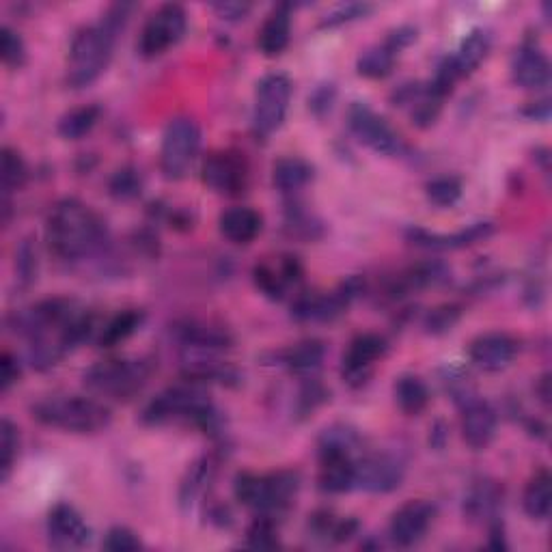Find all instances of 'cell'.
<instances>
[{
    "instance_id": "cell-1",
    "label": "cell",
    "mask_w": 552,
    "mask_h": 552,
    "mask_svg": "<svg viewBox=\"0 0 552 552\" xmlns=\"http://www.w3.org/2000/svg\"><path fill=\"white\" fill-rule=\"evenodd\" d=\"M13 333L29 343V363L37 371L59 365L65 354L89 339L95 330V317L76 300L50 298L16 311L9 317Z\"/></svg>"
},
{
    "instance_id": "cell-2",
    "label": "cell",
    "mask_w": 552,
    "mask_h": 552,
    "mask_svg": "<svg viewBox=\"0 0 552 552\" xmlns=\"http://www.w3.org/2000/svg\"><path fill=\"white\" fill-rule=\"evenodd\" d=\"M108 238L102 216L80 199L67 197L52 205L46 220V242L52 255L80 261L102 251Z\"/></svg>"
},
{
    "instance_id": "cell-3",
    "label": "cell",
    "mask_w": 552,
    "mask_h": 552,
    "mask_svg": "<svg viewBox=\"0 0 552 552\" xmlns=\"http://www.w3.org/2000/svg\"><path fill=\"white\" fill-rule=\"evenodd\" d=\"M141 419L147 425L182 421L212 438L223 436L225 427L223 414L214 406L212 399L199 389V384L190 382L186 386H171V389L156 395L145 406Z\"/></svg>"
},
{
    "instance_id": "cell-4",
    "label": "cell",
    "mask_w": 552,
    "mask_h": 552,
    "mask_svg": "<svg viewBox=\"0 0 552 552\" xmlns=\"http://www.w3.org/2000/svg\"><path fill=\"white\" fill-rule=\"evenodd\" d=\"M33 419L41 425L69 434H98L110 425V408L93 395H52L31 408Z\"/></svg>"
},
{
    "instance_id": "cell-5",
    "label": "cell",
    "mask_w": 552,
    "mask_h": 552,
    "mask_svg": "<svg viewBox=\"0 0 552 552\" xmlns=\"http://www.w3.org/2000/svg\"><path fill=\"white\" fill-rule=\"evenodd\" d=\"M117 37L119 33L102 20L78 29L67 54V85L72 89L93 85L113 59Z\"/></svg>"
},
{
    "instance_id": "cell-6",
    "label": "cell",
    "mask_w": 552,
    "mask_h": 552,
    "mask_svg": "<svg viewBox=\"0 0 552 552\" xmlns=\"http://www.w3.org/2000/svg\"><path fill=\"white\" fill-rule=\"evenodd\" d=\"M298 490L300 475L296 471H276L268 475L240 471L233 479L236 499L259 516L270 518L283 516L294 505Z\"/></svg>"
},
{
    "instance_id": "cell-7",
    "label": "cell",
    "mask_w": 552,
    "mask_h": 552,
    "mask_svg": "<svg viewBox=\"0 0 552 552\" xmlns=\"http://www.w3.org/2000/svg\"><path fill=\"white\" fill-rule=\"evenodd\" d=\"M151 371L154 367L143 358H106V361L91 365L82 376V382L93 397L130 402L145 389Z\"/></svg>"
},
{
    "instance_id": "cell-8",
    "label": "cell",
    "mask_w": 552,
    "mask_h": 552,
    "mask_svg": "<svg viewBox=\"0 0 552 552\" xmlns=\"http://www.w3.org/2000/svg\"><path fill=\"white\" fill-rule=\"evenodd\" d=\"M199 149H201L199 123L186 115L173 117L162 132V143H160L162 175L171 179V182L184 179L192 164H195Z\"/></svg>"
},
{
    "instance_id": "cell-9",
    "label": "cell",
    "mask_w": 552,
    "mask_h": 552,
    "mask_svg": "<svg viewBox=\"0 0 552 552\" xmlns=\"http://www.w3.org/2000/svg\"><path fill=\"white\" fill-rule=\"evenodd\" d=\"M188 29V13L182 5L164 3L160 5L147 22L143 24V31L138 35V52L145 59H156L160 54L177 46Z\"/></svg>"
},
{
    "instance_id": "cell-10",
    "label": "cell",
    "mask_w": 552,
    "mask_h": 552,
    "mask_svg": "<svg viewBox=\"0 0 552 552\" xmlns=\"http://www.w3.org/2000/svg\"><path fill=\"white\" fill-rule=\"evenodd\" d=\"M292 80L285 74H268L257 82L253 128L259 136H270L283 126L289 102H292Z\"/></svg>"
},
{
    "instance_id": "cell-11",
    "label": "cell",
    "mask_w": 552,
    "mask_h": 552,
    "mask_svg": "<svg viewBox=\"0 0 552 552\" xmlns=\"http://www.w3.org/2000/svg\"><path fill=\"white\" fill-rule=\"evenodd\" d=\"M348 126L358 141L380 156H399L404 151L402 136L365 102H354L348 108Z\"/></svg>"
},
{
    "instance_id": "cell-12",
    "label": "cell",
    "mask_w": 552,
    "mask_h": 552,
    "mask_svg": "<svg viewBox=\"0 0 552 552\" xmlns=\"http://www.w3.org/2000/svg\"><path fill=\"white\" fill-rule=\"evenodd\" d=\"M201 179L205 186L220 192L227 197H240L248 188V179H251V167L244 158V154L236 149L212 151L210 156L203 160Z\"/></svg>"
},
{
    "instance_id": "cell-13",
    "label": "cell",
    "mask_w": 552,
    "mask_h": 552,
    "mask_svg": "<svg viewBox=\"0 0 552 552\" xmlns=\"http://www.w3.org/2000/svg\"><path fill=\"white\" fill-rule=\"evenodd\" d=\"M356 488L371 494H389L402 486L404 462L391 453H365L356 458Z\"/></svg>"
},
{
    "instance_id": "cell-14",
    "label": "cell",
    "mask_w": 552,
    "mask_h": 552,
    "mask_svg": "<svg viewBox=\"0 0 552 552\" xmlns=\"http://www.w3.org/2000/svg\"><path fill=\"white\" fill-rule=\"evenodd\" d=\"M386 350H389V341L378 333H363L354 337L341 358L343 382H348L354 389L363 386L374 374V367Z\"/></svg>"
},
{
    "instance_id": "cell-15",
    "label": "cell",
    "mask_w": 552,
    "mask_h": 552,
    "mask_svg": "<svg viewBox=\"0 0 552 552\" xmlns=\"http://www.w3.org/2000/svg\"><path fill=\"white\" fill-rule=\"evenodd\" d=\"M436 520V505L425 499H414L397 509L389 524V535L395 546L410 548L419 544Z\"/></svg>"
},
{
    "instance_id": "cell-16",
    "label": "cell",
    "mask_w": 552,
    "mask_h": 552,
    "mask_svg": "<svg viewBox=\"0 0 552 552\" xmlns=\"http://www.w3.org/2000/svg\"><path fill=\"white\" fill-rule=\"evenodd\" d=\"M460 412L464 443L475 451L486 449L496 436V427H499V414H496L494 406L483 397L473 395L460 404Z\"/></svg>"
},
{
    "instance_id": "cell-17",
    "label": "cell",
    "mask_w": 552,
    "mask_h": 552,
    "mask_svg": "<svg viewBox=\"0 0 552 552\" xmlns=\"http://www.w3.org/2000/svg\"><path fill=\"white\" fill-rule=\"evenodd\" d=\"M46 531L50 546L57 550H76L87 546L91 540V529L85 518L69 503H59L50 509Z\"/></svg>"
},
{
    "instance_id": "cell-18",
    "label": "cell",
    "mask_w": 552,
    "mask_h": 552,
    "mask_svg": "<svg viewBox=\"0 0 552 552\" xmlns=\"http://www.w3.org/2000/svg\"><path fill=\"white\" fill-rule=\"evenodd\" d=\"M518 354V343L507 333H483L468 343V361L473 367L496 374L514 363Z\"/></svg>"
},
{
    "instance_id": "cell-19",
    "label": "cell",
    "mask_w": 552,
    "mask_h": 552,
    "mask_svg": "<svg viewBox=\"0 0 552 552\" xmlns=\"http://www.w3.org/2000/svg\"><path fill=\"white\" fill-rule=\"evenodd\" d=\"M492 233H494L492 223H475V225H468L466 229L451 233V236H447V233L427 231L423 227H410L406 231V238L410 244L427 248V251H455V248H466L488 240Z\"/></svg>"
},
{
    "instance_id": "cell-20",
    "label": "cell",
    "mask_w": 552,
    "mask_h": 552,
    "mask_svg": "<svg viewBox=\"0 0 552 552\" xmlns=\"http://www.w3.org/2000/svg\"><path fill=\"white\" fill-rule=\"evenodd\" d=\"M173 333L177 341L188 350L197 352H216V350H227L233 343V335L229 328L223 324L205 322V320H184L179 322Z\"/></svg>"
},
{
    "instance_id": "cell-21",
    "label": "cell",
    "mask_w": 552,
    "mask_h": 552,
    "mask_svg": "<svg viewBox=\"0 0 552 552\" xmlns=\"http://www.w3.org/2000/svg\"><path fill=\"white\" fill-rule=\"evenodd\" d=\"M550 61L533 41H524L512 59V80L522 89H542L550 82Z\"/></svg>"
},
{
    "instance_id": "cell-22",
    "label": "cell",
    "mask_w": 552,
    "mask_h": 552,
    "mask_svg": "<svg viewBox=\"0 0 552 552\" xmlns=\"http://www.w3.org/2000/svg\"><path fill=\"white\" fill-rule=\"evenodd\" d=\"M182 376L190 384L236 386L242 382V374L236 367L212 356H188L182 367Z\"/></svg>"
},
{
    "instance_id": "cell-23",
    "label": "cell",
    "mask_w": 552,
    "mask_h": 552,
    "mask_svg": "<svg viewBox=\"0 0 552 552\" xmlns=\"http://www.w3.org/2000/svg\"><path fill=\"white\" fill-rule=\"evenodd\" d=\"M292 39V11L289 5L274 7L257 33V48L268 59L279 57Z\"/></svg>"
},
{
    "instance_id": "cell-24",
    "label": "cell",
    "mask_w": 552,
    "mask_h": 552,
    "mask_svg": "<svg viewBox=\"0 0 552 552\" xmlns=\"http://www.w3.org/2000/svg\"><path fill=\"white\" fill-rule=\"evenodd\" d=\"M218 229L233 244H251L264 229V218L253 207H229L220 214Z\"/></svg>"
},
{
    "instance_id": "cell-25",
    "label": "cell",
    "mask_w": 552,
    "mask_h": 552,
    "mask_svg": "<svg viewBox=\"0 0 552 552\" xmlns=\"http://www.w3.org/2000/svg\"><path fill=\"white\" fill-rule=\"evenodd\" d=\"M356 458L352 455H320L317 486L326 494H345L356 488Z\"/></svg>"
},
{
    "instance_id": "cell-26",
    "label": "cell",
    "mask_w": 552,
    "mask_h": 552,
    "mask_svg": "<svg viewBox=\"0 0 552 552\" xmlns=\"http://www.w3.org/2000/svg\"><path fill=\"white\" fill-rule=\"evenodd\" d=\"M503 505V488L492 479L475 481L464 499V514L471 520H494L499 518Z\"/></svg>"
},
{
    "instance_id": "cell-27",
    "label": "cell",
    "mask_w": 552,
    "mask_h": 552,
    "mask_svg": "<svg viewBox=\"0 0 552 552\" xmlns=\"http://www.w3.org/2000/svg\"><path fill=\"white\" fill-rule=\"evenodd\" d=\"M216 473V458L214 455H201L199 460L192 462L188 466L186 475L182 477V483H179V492H177V501L184 509H190L195 505L203 492L210 486V481Z\"/></svg>"
},
{
    "instance_id": "cell-28",
    "label": "cell",
    "mask_w": 552,
    "mask_h": 552,
    "mask_svg": "<svg viewBox=\"0 0 552 552\" xmlns=\"http://www.w3.org/2000/svg\"><path fill=\"white\" fill-rule=\"evenodd\" d=\"M492 48V37L486 29H473L462 41L455 54H451V59L455 63V69H458L460 78L471 76L475 69L486 61L488 52Z\"/></svg>"
},
{
    "instance_id": "cell-29",
    "label": "cell",
    "mask_w": 552,
    "mask_h": 552,
    "mask_svg": "<svg viewBox=\"0 0 552 552\" xmlns=\"http://www.w3.org/2000/svg\"><path fill=\"white\" fill-rule=\"evenodd\" d=\"M324 356L326 345L320 339H305L281 352V365H285L292 374L313 376L322 367Z\"/></svg>"
},
{
    "instance_id": "cell-30",
    "label": "cell",
    "mask_w": 552,
    "mask_h": 552,
    "mask_svg": "<svg viewBox=\"0 0 552 552\" xmlns=\"http://www.w3.org/2000/svg\"><path fill=\"white\" fill-rule=\"evenodd\" d=\"M313 179V167L302 158L287 156L279 158L272 167V184L283 195H296L298 190L305 188Z\"/></svg>"
},
{
    "instance_id": "cell-31",
    "label": "cell",
    "mask_w": 552,
    "mask_h": 552,
    "mask_svg": "<svg viewBox=\"0 0 552 552\" xmlns=\"http://www.w3.org/2000/svg\"><path fill=\"white\" fill-rule=\"evenodd\" d=\"M522 507L529 518L546 520L552 509V479L546 468H540L524 488Z\"/></svg>"
},
{
    "instance_id": "cell-32",
    "label": "cell",
    "mask_w": 552,
    "mask_h": 552,
    "mask_svg": "<svg viewBox=\"0 0 552 552\" xmlns=\"http://www.w3.org/2000/svg\"><path fill=\"white\" fill-rule=\"evenodd\" d=\"M145 322V313L138 309L119 311L98 328V345L100 348H115L121 341L130 339Z\"/></svg>"
},
{
    "instance_id": "cell-33",
    "label": "cell",
    "mask_w": 552,
    "mask_h": 552,
    "mask_svg": "<svg viewBox=\"0 0 552 552\" xmlns=\"http://www.w3.org/2000/svg\"><path fill=\"white\" fill-rule=\"evenodd\" d=\"M395 393V402L397 406L402 408L404 414H421L427 404H430V389H427V384L423 378L414 376V374H404L395 380L393 386Z\"/></svg>"
},
{
    "instance_id": "cell-34",
    "label": "cell",
    "mask_w": 552,
    "mask_h": 552,
    "mask_svg": "<svg viewBox=\"0 0 552 552\" xmlns=\"http://www.w3.org/2000/svg\"><path fill=\"white\" fill-rule=\"evenodd\" d=\"M361 447V436L350 425H330L322 432L317 440V451L320 455H352L356 458V451Z\"/></svg>"
},
{
    "instance_id": "cell-35",
    "label": "cell",
    "mask_w": 552,
    "mask_h": 552,
    "mask_svg": "<svg viewBox=\"0 0 552 552\" xmlns=\"http://www.w3.org/2000/svg\"><path fill=\"white\" fill-rule=\"evenodd\" d=\"M29 182V167L18 149L3 147L0 151V184H3V201H9V195L22 190Z\"/></svg>"
},
{
    "instance_id": "cell-36",
    "label": "cell",
    "mask_w": 552,
    "mask_h": 552,
    "mask_svg": "<svg viewBox=\"0 0 552 552\" xmlns=\"http://www.w3.org/2000/svg\"><path fill=\"white\" fill-rule=\"evenodd\" d=\"M102 110L95 104H85L67 110V113L59 119V134L67 141H78V138L87 136L95 126H98Z\"/></svg>"
},
{
    "instance_id": "cell-37",
    "label": "cell",
    "mask_w": 552,
    "mask_h": 552,
    "mask_svg": "<svg viewBox=\"0 0 552 552\" xmlns=\"http://www.w3.org/2000/svg\"><path fill=\"white\" fill-rule=\"evenodd\" d=\"M397 57H399V54H395L391 48H386L384 44L371 46L361 54V57H358L356 72L361 76H365V78H371V80L386 78L393 72Z\"/></svg>"
},
{
    "instance_id": "cell-38",
    "label": "cell",
    "mask_w": 552,
    "mask_h": 552,
    "mask_svg": "<svg viewBox=\"0 0 552 552\" xmlns=\"http://www.w3.org/2000/svg\"><path fill=\"white\" fill-rule=\"evenodd\" d=\"M253 281L257 285V289L264 296H268L270 300H283L287 294V279L279 266V261L274 264H268V261H261V264L255 266L253 270Z\"/></svg>"
},
{
    "instance_id": "cell-39",
    "label": "cell",
    "mask_w": 552,
    "mask_h": 552,
    "mask_svg": "<svg viewBox=\"0 0 552 552\" xmlns=\"http://www.w3.org/2000/svg\"><path fill=\"white\" fill-rule=\"evenodd\" d=\"M462 179L455 175H440L425 184V197L436 207H453L462 197Z\"/></svg>"
},
{
    "instance_id": "cell-40",
    "label": "cell",
    "mask_w": 552,
    "mask_h": 552,
    "mask_svg": "<svg viewBox=\"0 0 552 552\" xmlns=\"http://www.w3.org/2000/svg\"><path fill=\"white\" fill-rule=\"evenodd\" d=\"M110 197L117 201H132L143 192V175L134 167H121L108 179Z\"/></svg>"
},
{
    "instance_id": "cell-41",
    "label": "cell",
    "mask_w": 552,
    "mask_h": 552,
    "mask_svg": "<svg viewBox=\"0 0 552 552\" xmlns=\"http://www.w3.org/2000/svg\"><path fill=\"white\" fill-rule=\"evenodd\" d=\"M462 320V307L455 305V302H445V305H438L434 309L427 311L425 320H423V328L427 335H445L449 330L455 328Z\"/></svg>"
},
{
    "instance_id": "cell-42",
    "label": "cell",
    "mask_w": 552,
    "mask_h": 552,
    "mask_svg": "<svg viewBox=\"0 0 552 552\" xmlns=\"http://www.w3.org/2000/svg\"><path fill=\"white\" fill-rule=\"evenodd\" d=\"M18 449H20L18 427L9 419H3L0 421V479H3V483L9 479L11 468L18 460Z\"/></svg>"
},
{
    "instance_id": "cell-43",
    "label": "cell",
    "mask_w": 552,
    "mask_h": 552,
    "mask_svg": "<svg viewBox=\"0 0 552 552\" xmlns=\"http://www.w3.org/2000/svg\"><path fill=\"white\" fill-rule=\"evenodd\" d=\"M246 544L259 550H272L279 546V527H276V520L257 514V518L246 529Z\"/></svg>"
},
{
    "instance_id": "cell-44",
    "label": "cell",
    "mask_w": 552,
    "mask_h": 552,
    "mask_svg": "<svg viewBox=\"0 0 552 552\" xmlns=\"http://www.w3.org/2000/svg\"><path fill=\"white\" fill-rule=\"evenodd\" d=\"M0 57L11 69H20L26 63V44L18 31L11 26H0Z\"/></svg>"
},
{
    "instance_id": "cell-45",
    "label": "cell",
    "mask_w": 552,
    "mask_h": 552,
    "mask_svg": "<svg viewBox=\"0 0 552 552\" xmlns=\"http://www.w3.org/2000/svg\"><path fill=\"white\" fill-rule=\"evenodd\" d=\"M376 7L371 3H345V5H339L335 7L333 11H328L326 16L322 18L320 26L322 29H335V26H341L345 22H354L358 18H367L371 11H374Z\"/></svg>"
},
{
    "instance_id": "cell-46",
    "label": "cell",
    "mask_w": 552,
    "mask_h": 552,
    "mask_svg": "<svg viewBox=\"0 0 552 552\" xmlns=\"http://www.w3.org/2000/svg\"><path fill=\"white\" fill-rule=\"evenodd\" d=\"M287 227L292 229V236L296 238H307L313 240L317 236H322V225L307 212L302 210L300 205H292L287 212Z\"/></svg>"
},
{
    "instance_id": "cell-47",
    "label": "cell",
    "mask_w": 552,
    "mask_h": 552,
    "mask_svg": "<svg viewBox=\"0 0 552 552\" xmlns=\"http://www.w3.org/2000/svg\"><path fill=\"white\" fill-rule=\"evenodd\" d=\"M104 550L110 552H136L143 548V542L138 535L128 527H113L104 537Z\"/></svg>"
},
{
    "instance_id": "cell-48",
    "label": "cell",
    "mask_w": 552,
    "mask_h": 552,
    "mask_svg": "<svg viewBox=\"0 0 552 552\" xmlns=\"http://www.w3.org/2000/svg\"><path fill=\"white\" fill-rule=\"evenodd\" d=\"M326 399H328V391L311 376V378H307V382L302 384V389H300L298 412L302 414V417H307V414H311L317 406H322Z\"/></svg>"
},
{
    "instance_id": "cell-49",
    "label": "cell",
    "mask_w": 552,
    "mask_h": 552,
    "mask_svg": "<svg viewBox=\"0 0 552 552\" xmlns=\"http://www.w3.org/2000/svg\"><path fill=\"white\" fill-rule=\"evenodd\" d=\"M16 274L22 285H31L37 279V253L29 240H24L16 251Z\"/></svg>"
},
{
    "instance_id": "cell-50",
    "label": "cell",
    "mask_w": 552,
    "mask_h": 552,
    "mask_svg": "<svg viewBox=\"0 0 552 552\" xmlns=\"http://www.w3.org/2000/svg\"><path fill=\"white\" fill-rule=\"evenodd\" d=\"M335 100H337L335 85L333 82H324V85H317L309 95V110L315 117H324L326 113H330Z\"/></svg>"
},
{
    "instance_id": "cell-51",
    "label": "cell",
    "mask_w": 552,
    "mask_h": 552,
    "mask_svg": "<svg viewBox=\"0 0 552 552\" xmlns=\"http://www.w3.org/2000/svg\"><path fill=\"white\" fill-rule=\"evenodd\" d=\"M417 35H419L417 26L402 24V26H397V29L389 31V35L384 37L382 44L386 48H391L395 54H402V50H406L408 46L414 44V39H417Z\"/></svg>"
},
{
    "instance_id": "cell-52",
    "label": "cell",
    "mask_w": 552,
    "mask_h": 552,
    "mask_svg": "<svg viewBox=\"0 0 552 552\" xmlns=\"http://www.w3.org/2000/svg\"><path fill=\"white\" fill-rule=\"evenodd\" d=\"M18 380H20V363L13 358V354L3 352V356H0V389H3V393H7Z\"/></svg>"
},
{
    "instance_id": "cell-53",
    "label": "cell",
    "mask_w": 552,
    "mask_h": 552,
    "mask_svg": "<svg viewBox=\"0 0 552 552\" xmlns=\"http://www.w3.org/2000/svg\"><path fill=\"white\" fill-rule=\"evenodd\" d=\"M212 9L218 13V18L223 20H242L251 13V3H238V0H225V3H214Z\"/></svg>"
},
{
    "instance_id": "cell-54",
    "label": "cell",
    "mask_w": 552,
    "mask_h": 552,
    "mask_svg": "<svg viewBox=\"0 0 552 552\" xmlns=\"http://www.w3.org/2000/svg\"><path fill=\"white\" fill-rule=\"evenodd\" d=\"M488 546L492 550H507V537H505V527H503V522L499 518H494L490 520V542Z\"/></svg>"
},
{
    "instance_id": "cell-55",
    "label": "cell",
    "mask_w": 552,
    "mask_h": 552,
    "mask_svg": "<svg viewBox=\"0 0 552 552\" xmlns=\"http://www.w3.org/2000/svg\"><path fill=\"white\" fill-rule=\"evenodd\" d=\"M522 115L535 121H546L550 117V100L544 98V100L531 102L527 108H522Z\"/></svg>"
},
{
    "instance_id": "cell-56",
    "label": "cell",
    "mask_w": 552,
    "mask_h": 552,
    "mask_svg": "<svg viewBox=\"0 0 552 552\" xmlns=\"http://www.w3.org/2000/svg\"><path fill=\"white\" fill-rule=\"evenodd\" d=\"M535 393L540 395V399H542V404H544V406L550 404V376H548V374H544V376L540 378V382H537Z\"/></svg>"
}]
</instances>
